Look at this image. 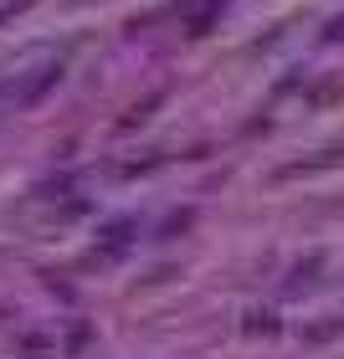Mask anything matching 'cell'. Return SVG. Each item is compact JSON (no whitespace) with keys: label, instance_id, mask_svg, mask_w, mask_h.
I'll list each match as a JSON object with an SVG mask.
<instances>
[{"label":"cell","instance_id":"cell-1","mask_svg":"<svg viewBox=\"0 0 344 359\" xmlns=\"http://www.w3.org/2000/svg\"><path fill=\"white\" fill-rule=\"evenodd\" d=\"M128 231H134V221H119V226H108V241H103V252H124V241H128Z\"/></svg>","mask_w":344,"mask_h":359}]
</instances>
